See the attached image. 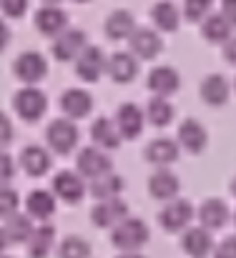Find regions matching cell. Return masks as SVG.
Returning a JSON list of instances; mask_svg holds the SVG:
<instances>
[{"label":"cell","mask_w":236,"mask_h":258,"mask_svg":"<svg viewBox=\"0 0 236 258\" xmlns=\"http://www.w3.org/2000/svg\"><path fill=\"white\" fill-rule=\"evenodd\" d=\"M146 88L156 95V98H168L181 88V76L173 66H156L149 71L146 76Z\"/></svg>","instance_id":"cell-14"},{"label":"cell","mask_w":236,"mask_h":258,"mask_svg":"<svg viewBox=\"0 0 236 258\" xmlns=\"http://www.w3.org/2000/svg\"><path fill=\"white\" fill-rule=\"evenodd\" d=\"M221 15L231 28H236V0H221Z\"/></svg>","instance_id":"cell-40"},{"label":"cell","mask_w":236,"mask_h":258,"mask_svg":"<svg viewBox=\"0 0 236 258\" xmlns=\"http://www.w3.org/2000/svg\"><path fill=\"white\" fill-rule=\"evenodd\" d=\"M163 50V40L154 28H136L128 38V53L136 60H154L158 53Z\"/></svg>","instance_id":"cell-7"},{"label":"cell","mask_w":236,"mask_h":258,"mask_svg":"<svg viewBox=\"0 0 236 258\" xmlns=\"http://www.w3.org/2000/svg\"><path fill=\"white\" fill-rule=\"evenodd\" d=\"M8 43H10V28H8L5 20L0 18V53L8 48Z\"/></svg>","instance_id":"cell-42"},{"label":"cell","mask_w":236,"mask_h":258,"mask_svg":"<svg viewBox=\"0 0 236 258\" xmlns=\"http://www.w3.org/2000/svg\"><path fill=\"white\" fill-rule=\"evenodd\" d=\"M78 125L68 118H53L48 125H45V143L51 146L53 153L58 156H68L76 151L78 146Z\"/></svg>","instance_id":"cell-2"},{"label":"cell","mask_w":236,"mask_h":258,"mask_svg":"<svg viewBox=\"0 0 236 258\" xmlns=\"http://www.w3.org/2000/svg\"><path fill=\"white\" fill-rule=\"evenodd\" d=\"M53 246H56V226L53 223H40V226H35V231L30 233V238L25 243L28 258H48Z\"/></svg>","instance_id":"cell-27"},{"label":"cell","mask_w":236,"mask_h":258,"mask_svg":"<svg viewBox=\"0 0 236 258\" xmlns=\"http://www.w3.org/2000/svg\"><path fill=\"white\" fill-rule=\"evenodd\" d=\"M234 226H236V213H234Z\"/></svg>","instance_id":"cell-47"},{"label":"cell","mask_w":236,"mask_h":258,"mask_svg":"<svg viewBox=\"0 0 236 258\" xmlns=\"http://www.w3.org/2000/svg\"><path fill=\"white\" fill-rule=\"evenodd\" d=\"M201 35L209 40V43H226L231 35H234V28L226 23V18L221 13H211L209 18L201 20Z\"/></svg>","instance_id":"cell-31"},{"label":"cell","mask_w":236,"mask_h":258,"mask_svg":"<svg viewBox=\"0 0 236 258\" xmlns=\"http://www.w3.org/2000/svg\"><path fill=\"white\" fill-rule=\"evenodd\" d=\"M199 223H201V228H206L209 233L211 231H219V228H224L226 223H229V218H231V211H229V206L221 201V198H206L201 206H199Z\"/></svg>","instance_id":"cell-19"},{"label":"cell","mask_w":236,"mask_h":258,"mask_svg":"<svg viewBox=\"0 0 236 258\" xmlns=\"http://www.w3.org/2000/svg\"><path fill=\"white\" fill-rule=\"evenodd\" d=\"M199 95H201V100H204L206 105L221 108V105L229 100V95H231V86H229V81H226L221 73H211V76H206V78L201 81Z\"/></svg>","instance_id":"cell-23"},{"label":"cell","mask_w":236,"mask_h":258,"mask_svg":"<svg viewBox=\"0 0 236 258\" xmlns=\"http://www.w3.org/2000/svg\"><path fill=\"white\" fill-rule=\"evenodd\" d=\"M20 208V196L10 185H0V218H10Z\"/></svg>","instance_id":"cell-35"},{"label":"cell","mask_w":236,"mask_h":258,"mask_svg":"<svg viewBox=\"0 0 236 258\" xmlns=\"http://www.w3.org/2000/svg\"><path fill=\"white\" fill-rule=\"evenodd\" d=\"M0 258H10V256H0Z\"/></svg>","instance_id":"cell-49"},{"label":"cell","mask_w":236,"mask_h":258,"mask_svg":"<svg viewBox=\"0 0 236 258\" xmlns=\"http://www.w3.org/2000/svg\"><path fill=\"white\" fill-rule=\"evenodd\" d=\"M214 258H236V233L226 236L219 246H214Z\"/></svg>","instance_id":"cell-38"},{"label":"cell","mask_w":236,"mask_h":258,"mask_svg":"<svg viewBox=\"0 0 236 258\" xmlns=\"http://www.w3.org/2000/svg\"><path fill=\"white\" fill-rule=\"evenodd\" d=\"M106 60H108V55L98 45H85V50L73 60L76 63V76L85 83H96L106 73Z\"/></svg>","instance_id":"cell-10"},{"label":"cell","mask_w":236,"mask_h":258,"mask_svg":"<svg viewBox=\"0 0 236 258\" xmlns=\"http://www.w3.org/2000/svg\"><path fill=\"white\" fill-rule=\"evenodd\" d=\"M90 141L96 143V148L101 151H113L121 146V136H118V128L113 123V118H96L93 125H90Z\"/></svg>","instance_id":"cell-26"},{"label":"cell","mask_w":236,"mask_h":258,"mask_svg":"<svg viewBox=\"0 0 236 258\" xmlns=\"http://www.w3.org/2000/svg\"><path fill=\"white\" fill-rule=\"evenodd\" d=\"M106 73L113 83H131L138 76V60L128 50H118L106 60Z\"/></svg>","instance_id":"cell-21"},{"label":"cell","mask_w":236,"mask_h":258,"mask_svg":"<svg viewBox=\"0 0 236 258\" xmlns=\"http://www.w3.org/2000/svg\"><path fill=\"white\" fill-rule=\"evenodd\" d=\"M123 218H128V206H126V201H121V198L98 201V203L90 208V221H93V226H98V228H113V226H118Z\"/></svg>","instance_id":"cell-15"},{"label":"cell","mask_w":236,"mask_h":258,"mask_svg":"<svg viewBox=\"0 0 236 258\" xmlns=\"http://www.w3.org/2000/svg\"><path fill=\"white\" fill-rule=\"evenodd\" d=\"M214 0H183V18L191 23H201L211 15Z\"/></svg>","instance_id":"cell-34"},{"label":"cell","mask_w":236,"mask_h":258,"mask_svg":"<svg viewBox=\"0 0 236 258\" xmlns=\"http://www.w3.org/2000/svg\"><path fill=\"white\" fill-rule=\"evenodd\" d=\"M13 175H15V161H13V156L5 153V151H0V185H5L8 180H13Z\"/></svg>","instance_id":"cell-37"},{"label":"cell","mask_w":236,"mask_h":258,"mask_svg":"<svg viewBox=\"0 0 236 258\" xmlns=\"http://www.w3.org/2000/svg\"><path fill=\"white\" fill-rule=\"evenodd\" d=\"M146 120L154 128H166L173 120V105L168 103V98H151L146 103Z\"/></svg>","instance_id":"cell-32"},{"label":"cell","mask_w":236,"mask_h":258,"mask_svg":"<svg viewBox=\"0 0 236 258\" xmlns=\"http://www.w3.org/2000/svg\"><path fill=\"white\" fill-rule=\"evenodd\" d=\"M136 28H138V25H136L133 13H131V10H123V8L108 13V18H106V23H103V33H106L111 40H128Z\"/></svg>","instance_id":"cell-25"},{"label":"cell","mask_w":236,"mask_h":258,"mask_svg":"<svg viewBox=\"0 0 236 258\" xmlns=\"http://www.w3.org/2000/svg\"><path fill=\"white\" fill-rule=\"evenodd\" d=\"M176 143H178V148H183V151L199 156V153H204L206 146H209V133H206V128H204L196 118H186V120H181V125H178Z\"/></svg>","instance_id":"cell-12"},{"label":"cell","mask_w":236,"mask_h":258,"mask_svg":"<svg viewBox=\"0 0 236 258\" xmlns=\"http://www.w3.org/2000/svg\"><path fill=\"white\" fill-rule=\"evenodd\" d=\"M10 141H13V123H10V118L0 110V148L8 146Z\"/></svg>","instance_id":"cell-39"},{"label":"cell","mask_w":236,"mask_h":258,"mask_svg":"<svg viewBox=\"0 0 236 258\" xmlns=\"http://www.w3.org/2000/svg\"><path fill=\"white\" fill-rule=\"evenodd\" d=\"M194 213H196L194 203H188L186 198H173L158 211V223L163 231L178 233V231H186V226L194 221Z\"/></svg>","instance_id":"cell-5"},{"label":"cell","mask_w":236,"mask_h":258,"mask_svg":"<svg viewBox=\"0 0 236 258\" xmlns=\"http://www.w3.org/2000/svg\"><path fill=\"white\" fill-rule=\"evenodd\" d=\"M8 248V236H5V231L0 228V256H3V251Z\"/></svg>","instance_id":"cell-43"},{"label":"cell","mask_w":236,"mask_h":258,"mask_svg":"<svg viewBox=\"0 0 236 258\" xmlns=\"http://www.w3.org/2000/svg\"><path fill=\"white\" fill-rule=\"evenodd\" d=\"M61 110L68 120H78V118H85L90 110H93V95L83 88H68L61 93Z\"/></svg>","instance_id":"cell-18"},{"label":"cell","mask_w":236,"mask_h":258,"mask_svg":"<svg viewBox=\"0 0 236 258\" xmlns=\"http://www.w3.org/2000/svg\"><path fill=\"white\" fill-rule=\"evenodd\" d=\"M178 153H181L178 143L173 138H168V136H158L154 141H149V146L144 148V158L151 166H158V168H166V166L176 163Z\"/></svg>","instance_id":"cell-17"},{"label":"cell","mask_w":236,"mask_h":258,"mask_svg":"<svg viewBox=\"0 0 236 258\" xmlns=\"http://www.w3.org/2000/svg\"><path fill=\"white\" fill-rule=\"evenodd\" d=\"M229 188H231V196H234V198H236V175H234V178H231V185H229Z\"/></svg>","instance_id":"cell-45"},{"label":"cell","mask_w":236,"mask_h":258,"mask_svg":"<svg viewBox=\"0 0 236 258\" xmlns=\"http://www.w3.org/2000/svg\"><path fill=\"white\" fill-rule=\"evenodd\" d=\"M149 236H151V231H149L146 221H141L136 216H128L118 226L111 228V243L121 253H138V248L146 246Z\"/></svg>","instance_id":"cell-1"},{"label":"cell","mask_w":236,"mask_h":258,"mask_svg":"<svg viewBox=\"0 0 236 258\" xmlns=\"http://www.w3.org/2000/svg\"><path fill=\"white\" fill-rule=\"evenodd\" d=\"M28 10V0H0V13L5 18H23Z\"/></svg>","instance_id":"cell-36"},{"label":"cell","mask_w":236,"mask_h":258,"mask_svg":"<svg viewBox=\"0 0 236 258\" xmlns=\"http://www.w3.org/2000/svg\"><path fill=\"white\" fill-rule=\"evenodd\" d=\"M33 25L40 35L45 38H58L63 30H68V13L58 5H43L38 8L35 18H33Z\"/></svg>","instance_id":"cell-11"},{"label":"cell","mask_w":236,"mask_h":258,"mask_svg":"<svg viewBox=\"0 0 236 258\" xmlns=\"http://www.w3.org/2000/svg\"><path fill=\"white\" fill-rule=\"evenodd\" d=\"M58 258H90V243L80 236H66L58 246Z\"/></svg>","instance_id":"cell-33"},{"label":"cell","mask_w":236,"mask_h":258,"mask_svg":"<svg viewBox=\"0 0 236 258\" xmlns=\"http://www.w3.org/2000/svg\"><path fill=\"white\" fill-rule=\"evenodd\" d=\"M13 73H15V78L20 83L35 86V83H40L48 76V60L38 50H25V53H20L13 60Z\"/></svg>","instance_id":"cell-4"},{"label":"cell","mask_w":236,"mask_h":258,"mask_svg":"<svg viewBox=\"0 0 236 258\" xmlns=\"http://www.w3.org/2000/svg\"><path fill=\"white\" fill-rule=\"evenodd\" d=\"M18 163L23 166V171L28 173L30 178H40V175H45V173L53 168V156H51L48 148L30 143V146H25V148L20 151Z\"/></svg>","instance_id":"cell-16"},{"label":"cell","mask_w":236,"mask_h":258,"mask_svg":"<svg viewBox=\"0 0 236 258\" xmlns=\"http://www.w3.org/2000/svg\"><path fill=\"white\" fill-rule=\"evenodd\" d=\"M76 168H78V175L80 178H103L108 173H113V161L108 153H103L101 148L96 146H85L83 151H78V158H76Z\"/></svg>","instance_id":"cell-6"},{"label":"cell","mask_w":236,"mask_h":258,"mask_svg":"<svg viewBox=\"0 0 236 258\" xmlns=\"http://www.w3.org/2000/svg\"><path fill=\"white\" fill-rule=\"evenodd\" d=\"M45 3H48V5H56V3H58V0H45Z\"/></svg>","instance_id":"cell-46"},{"label":"cell","mask_w":236,"mask_h":258,"mask_svg":"<svg viewBox=\"0 0 236 258\" xmlns=\"http://www.w3.org/2000/svg\"><path fill=\"white\" fill-rule=\"evenodd\" d=\"M123 188H126V180H123L121 175H116V173H108V175H103V178H96V180H90V185H88V190H90V196H93L96 201L121 198Z\"/></svg>","instance_id":"cell-28"},{"label":"cell","mask_w":236,"mask_h":258,"mask_svg":"<svg viewBox=\"0 0 236 258\" xmlns=\"http://www.w3.org/2000/svg\"><path fill=\"white\" fill-rule=\"evenodd\" d=\"M13 110L18 113V118L28 120V123H35L45 115L48 110V95L35 86H25L20 88L15 95H13Z\"/></svg>","instance_id":"cell-3"},{"label":"cell","mask_w":236,"mask_h":258,"mask_svg":"<svg viewBox=\"0 0 236 258\" xmlns=\"http://www.w3.org/2000/svg\"><path fill=\"white\" fill-rule=\"evenodd\" d=\"M25 213L33 218V221H40V223H48V218L56 213V196L51 190H43V188H35L25 196Z\"/></svg>","instance_id":"cell-24"},{"label":"cell","mask_w":236,"mask_h":258,"mask_svg":"<svg viewBox=\"0 0 236 258\" xmlns=\"http://www.w3.org/2000/svg\"><path fill=\"white\" fill-rule=\"evenodd\" d=\"M234 88H236V81H234Z\"/></svg>","instance_id":"cell-50"},{"label":"cell","mask_w":236,"mask_h":258,"mask_svg":"<svg viewBox=\"0 0 236 258\" xmlns=\"http://www.w3.org/2000/svg\"><path fill=\"white\" fill-rule=\"evenodd\" d=\"M151 20L156 25V33H176L178 30V23H181V13L173 3L168 0H161L151 8Z\"/></svg>","instance_id":"cell-30"},{"label":"cell","mask_w":236,"mask_h":258,"mask_svg":"<svg viewBox=\"0 0 236 258\" xmlns=\"http://www.w3.org/2000/svg\"><path fill=\"white\" fill-rule=\"evenodd\" d=\"M76 3H85V0H76Z\"/></svg>","instance_id":"cell-48"},{"label":"cell","mask_w":236,"mask_h":258,"mask_svg":"<svg viewBox=\"0 0 236 258\" xmlns=\"http://www.w3.org/2000/svg\"><path fill=\"white\" fill-rule=\"evenodd\" d=\"M116 258H146V256H141V253H121V256H116Z\"/></svg>","instance_id":"cell-44"},{"label":"cell","mask_w":236,"mask_h":258,"mask_svg":"<svg viewBox=\"0 0 236 258\" xmlns=\"http://www.w3.org/2000/svg\"><path fill=\"white\" fill-rule=\"evenodd\" d=\"M51 193L56 196V201L61 198L63 203H80L83 196H85V180L80 178L76 171H58L53 175V183H51Z\"/></svg>","instance_id":"cell-9"},{"label":"cell","mask_w":236,"mask_h":258,"mask_svg":"<svg viewBox=\"0 0 236 258\" xmlns=\"http://www.w3.org/2000/svg\"><path fill=\"white\" fill-rule=\"evenodd\" d=\"M116 128H118V136L121 141H133L144 133V110L136 105V103H123L118 105L116 110V118H113Z\"/></svg>","instance_id":"cell-13"},{"label":"cell","mask_w":236,"mask_h":258,"mask_svg":"<svg viewBox=\"0 0 236 258\" xmlns=\"http://www.w3.org/2000/svg\"><path fill=\"white\" fill-rule=\"evenodd\" d=\"M181 190V178L168 168H156L149 178V193L156 198V201H173Z\"/></svg>","instance_id":"cell-22"},{"label":"cell","mask_w":236,"mask_h":258,"mask_svg":"<svg viewBox=\"0 0 236 258\" xmlns=\"http://www.w3.org/2000/svg\"><path fill=\"white\" fill-rule=\"evenodd\" d=\"M5 236H8V243H28L30 233L35 231V223L28 213H13L10 218H5V226H3Z\"/></svg>","instance_id":"cell-29"},{"label":"cell","mask_w":236,"mask_h":258,"mask_svg":"<svg viewBox=\"0 0 236 258\" xmlns=\"http://www.w3.org/2000/svg\"><path fill=\"white\" fill-rule=\"evenodd\" d=\"M224 58H226L231 66H236V35H231V38L224 43Z\"/></svg>","instance_id":"cell-41"},{"label":"cell","mask_w":236,"mask_h":258,"mask_svg":"<svg viewBox=\"0 0 236 258\" xmlns=\"http://www.w3.org/2000/svg\"><path fill=\"white\" fill-rule=\"evenodd\" d=\"M88 45V35L78 30V28H68L63 30L58 38H53V45H51V53L56 60L61 63H68V60H76L80 53L85 50Z\"/></svg>","instance_id":"cell-8"},{"label":"cell","mask_w":236,"mask_h":258,"mask_svg":"<svg viewBox=\"0 0 236 258\" xmlns=\"http://www.w3.org/2000/svg\"><path fill=\"white\" fill-rule=\"evenodd\" d=\"M214 236L201 228V226H194V228H186L183 236H181V251L188 258H206L214 251Z\"/></svg>","instance_id":"cell-20"}]
</instances>
